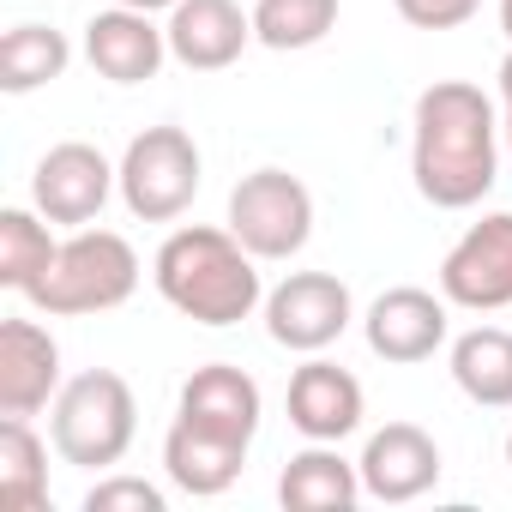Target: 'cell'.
I'll return each instance as SVG.
<instances>
[{"mask_svg": "<svg viewBox=\"0 0 512 512\" xmlns=\"http://www.w3.org/2000/svg\"><path fill=\"white\" fill-rule=\"evenodd\" d=\"M85 512H169V494L145 476H103L85 494Z\"/></svg>", "mask_w": 512, "mask_h": 512, "instance_id": "cell-24", "label": "cell"}, {"mask_svg": "<svg viewBox=\"0 0 512 512\" xmlns=\"http://www.w3.org/2000/svg\"><path fill=\"white\" fill-rule=\"evenodd\" d=\"M241 464H247V446L217 440V434H205V428H193V422H181V416H175L169 434H163V470H169V482H175L181 494H193V500H211V494L235 488Z\"/></svg>", "mask_w": 512, "mask_h": 512, "instance_id": "cell-17", "label": "cell"}, {"mask_svg": "<svg viewBox=\"0 0 512 512\" xmlns=\"http://www.w3.org/2000/svg\"><path fill=\"white\" fill-rule=\"evenodd\" d=\"M356 320V302H350V284L332 278V272H290L272 296H266V332L278 350H296V356H320L332 350Z\"/></svg>", "mask_w": 512, "mask_h": 512, "instance_id": "cell-8", "label": "cell"}, {"mask_svg": "<svg viewBox=\"0 0 512 512\" xmlns=\"http://www.w3.org/2000/svg\"><path fill=\"white\" fill-rule=\"evenodd\" d=\"M61 344L37 320L0 326V416H37L61 398Z\"/></svg>", "mask_w": 512, "mask_h": 512, "instance_id": "cell-14", "label": "cell"}, {"mask_svg": "<svg viewBox=\"0 0 512 512\" xmlns=\"http://www.w3.org/2000/svg\"><path fill=\"white\" fill-rule=\"evenodd\" d=\"M67 67H73V43L55 25H13L7 37H0V91L7 97L55 85Z\"/></svg>", "mask_w": 512, "mask_h": 512, "instance_id": "cell-21", "label": "cell"}, {"mask_svg": "<svg viewBox=\"0 0 512 512\" xmlns=\"http://www.w3.org/2000/svg\"><path fill=\"white\" fill-rule=\"evenodd\" d=\"M139 290V253L127 235L115 229H73L55 253V266L43 272V284L25 296L37 314L49 320H85V314H109Z\"/></svg>", "mask_w": 512, "mask_h": 512, "instance_id": "cell-3", "label": "cell"}, {"mask_svg": "<svg viewBox=\"0 0 512 512\" xmlns=\"http://www.w3.org/2000/svg\"><path fill=\"white\" fill-rule=\"evenodd\" d=\"M398 19L416 25V31H458L464 19H476L482 0H392Z\"/></svg>", "mask_w": 512, "mask_h": 512, "instance_id": "cell-25", "label": "cell"}, {"mask_svg": "<svg viewBox=\"0 0 512 512\" xmlns=\"http://www.w3.org/2000/svg\"><path fill=\"white\" fill-rule=\"evenodd\" d=\"M157 296L193 320V326H241L253 308H266V284H260V260L211 223H181L169 229V241L151 260Z\"/></svg>", "mask_w": 512, "mask_h": 512, "instance_id": "cell-2", "label": "cell"}, {"mask_svg": "<svg viewBox=\"0 0 512 512\" xmlns=\"http://www.w3.org/2000/svg\"><path fill=\"white\" fill-rule=\"evenodd\" d=\"M500 133H506V145H512V109H500Z\"/></svg>", "mask_w": 512, "mask_h": 512, "instance_id": "cell-28", "label": "cell"}, {"mask_svg": "<svg viewBox=\"0 0 512 512\" xmlns=\"http://www.w3.org/2000/svg\"><path fill=\"white\" fill-rule=\"evenodd\" d=\"M506 464H512V434H506Z\"/></svg>", "mask_w": 512, "mask_h": 512, "instance_id": "cell-29", "label": "cell"}, {"mask_svg": "<svg viewBox=\"0 0 512 512\" xmlns=\"http://www.w3.org/2000/svg\"><path fill=\"white\" fill-rule=\"evenodd\" d=\"M284 410H290V428L302 434V440H350L356 428H362V410H368V398H362V380L350 374V368H338V362H326V356H308L296 374H290V392H284Z\"/></svg>", "mask_w": 512, "mask_h": 512, "instance_id": "cell-12", "label": "cell"}, {"mask_svg": "<svg viewBox=\"0 0 512 512\" xmlns=\"http://www.w3.org/2000/svg\"><path fill=\"white\" fill-rule=\"evenodd\" d=\"M338 31V0H253V43L278 55L314 49Z\"/></svg>", "mask_w": 512, "mask_h": 512, "instance_id": "cell-23", "label": "cell"}, {"mask_svg": "<svg viewBox=\"0 0 512 512\" xmlns=\"http://www.w3.org/2000/svg\"><path fill=\"white\" fill-rule=\"evenodd\" d=\"M109 193H121V169L85 145V139H67V145H49L37 175H31V205L49 217V223H67V229H85L103 217Z\"/></svg>", "mask_w": 512, "mask_h": 512, "instance_id": "cell-9", "label": "cell"}, {"mask_svg": "<svg viewBox=\"0 0 512 512\" xmlns=\"http://www.w3.org/2000/svg\"><path fill=\"white\" fill-rule=\"evenodd\" d=\"M260 410H266V398H260V386H253V374H241L229 362L193 368L187 386H181V404H175L181 422H193V428H205L217 440H235V446H253Z\"/></svg>", "mask_w": 512, "mask_h": 512, "instance_id": "cell-15", "label": "cell"}, {"mask_svg": "<svg viewBox=\"0 0 512 512\" xmlns=\"http://www.w3.org/2000/svg\"><path fill=\"white\" fill-rule=\"evenodd\" d=\"M163 37L169 61H181L187 73H223L253 43V13H241L235 0H175Z\"/></svg>", "mask_w": 512, "mask_h": 512, "instance_id": "cell-13", "label": "cell"}, {"mask_svg": "<svg viewBox=\"0 0 512 512\" xmlns=\"http://www.w3.org/2000/svg\"><path fill=\"white\" fill-rule=\"evenodd\" d=\"M440 296L464 314L512 308V211H488L470 223L440 260Z\"/></svg>", "mask_w": 512, "mask_h": 512, "instance_id": "cell-7", "label": "cell"}, {"mask_svg": "<svg viewBox=\"0 0 512 512\" xmlns=\"http://www.w3.org/2000/svg\"><path fill=\"white\" fill-rule=\"evenodd\" d=\"M139 434V398L115 368H85L49 404V440L79 470H115Z\"/></svg>", "mask_w": 512, "mask_h": 512, "instance_id": "cell-4", "label": "cell"}, {"mask_svg": "<svg viewBox=\"0 0 512 512\" xmlns=\"http://www.w3.org/2000/svg\"><path fill=\"white\" fill-rule=\"evenodd\" d=\"M0 506L7 512L49 506V446L37 440L31 416H0Z\"/></svg>", "mask_w": 512, "mask_h": 512, "instance_id": "cell-20", "label": "cell"}, {"mask_svg": "<svg viewBox=\"0 0 512 512\" xmlns=\"http://www.w3.org/2000/svg\"><path fill=\"white\" fill-rule=\"evenodd\" d=\"M121 205L139 223H175L193 199H199V145L181 127H145L127 151H121Z\"/></svg>", "mask_w": 512, "mask_h": 512, "instance_id": "cell-5", "label": "cell"}, {"mask_svg": "<svg viewBox=\"0 0 512 512\" xmlns=\"http://www.w3.org/2000/svg\"><path fill=\"white\" fill-rule=\"evenodd\" d=\"M356 470H362L368 500H380V506H410V500H422V494L440 482L446 464H440V446H434L428 428H416V422H386V428L368 434Z\"/></svg>", "mask_w": 512, "mask_h": 512, "instance_id": "cell-11", "label": "cell"}, {"mask_svg": "<svg viewBox=\"0 0 512 512\" xmlns=\"http://www.w3.org/2000/svg\"><path fill=\"white\" fill-rule=\"evenodd\" d=\"M410 175L434 211H470L500 175V109L470 79H434L410 115Z\"/></svg>", "mask_w": 512, "mask_h": 512, "instance_id": "cell-1", "label": "cell"}, {"mask_svg": "<svg viewBox=\"0 0 512 512\" xmlns=\"http://www.w3.org/2000/svg\"><path fill=\"white\" fill-rule=\"evenodd\" d=\"M229 235L253 260H296L314 235V193L290 169H253L229 193Z\"/></svg>", "mask_w": 512, "mask_h": 512, "instance_id": "cell-6", "label": "cell"}, {"mask_svg": "<svg viewBox=\"0 0 512 512\" xmlns=\"http://www.w3.org/2000/svg\"><path fill=\"white\" fill-rule=\"evenodd\" d=\"M500 31H506V49H512V0H500Z\"/></svg>", "mask_w": 512, "mask_h": 512, "instance_id": "cell-27", "label": "cell"}, {"mask_svg": "<svg viewBox=\"0 0 512 512\" xmlns=\"http://www.w3.org/2000/svg\"><path fill=\"white\" fill-rule=\"evenodd\" d=\"M362 470L332 446V440H314L308 452H296L278 476V500L290 512H350L362 500Z\"/></svg>", "mask_w": 512, "mask_h": 512, "instance_id": "cell-18", "label": "cell"}, {"mask_svg": "<svg viewBox=\"0 0 512 512\" xmlns=\"http://www.w3.org/2000/svg\"><path fill=\"white\" fill-rule=\"evenodd\" d=\"M362 338L380 362L392 368H416L428 362L434 350H446L452 338V302L434 296V290H416V284H398L386 296H374L368 320H362Z\"/></svg>", "mask_w": 512, "mask_h": 512, "instance_id": "cell-10", "label": "cell"}, {"mask_svg": "<svg viewBox=\"0 0 512 512\" xmlns=\"http://www.w3.org/2000/svg\"><path fill=\"white\" fill-rule=\"evenodd\" d=\"M115 7H139V13H169L175 0H115Z\"/></svg>", "mask_w": 512, "mask_h": 512, "instance_id": "cell-26", "label": "cell"}, {"mask_svg": "<svg viewBox=\"0 0 512 512\" xmlns=\"http://www.w3.org/2000/svg\"><path fill=\"white\" fill-rule=\"evenodd\" d=\"M452 380L482 410H512V332L506 326H470L452 338Z\"/></svg>", "mask_w": 512, "mask_h": 512, "instance_id": "cell-19", "label": "cell"}, {"mask_svg": "<svg viewBox=\"0 0 512 512\" xmlns=\"http://www.w3.org/2000/svg\"><path fill=\"white\" fill-rule=\"evenodd\" d=\"M61 241L49 235V217L43 211H25V205H7L0 211V284L31 296L43 284V272L55 266Z\"/></svg>", "mask_w": 512, "mask_h": 512, "instance_id": "cell-22", "label": "cell"}, {"mask_svg": "<svg viewBox=\"0 0 512 512\" xmlns=\"http://www.w3.org/2000/svg\"><path fill=\"white\" fill-rule=\"evenodd\" d=\"M85 61L109 79V85H145L157 79V67L169 61V37L163 25H151V13L139 7H109L85 25Z\"/></svg>", "mask_w": 512, "mask_h": 512, "instance_id": "cell-16", "label": "cell"}]
</instances>
